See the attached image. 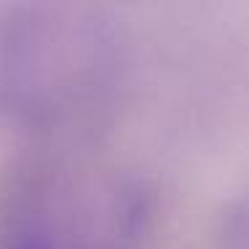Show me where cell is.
Here are the masks:
<instances>
[{
  "mask_svg": "<svg viewBox=\"0 0 249 249\" xmlns=\"http://www.w3.org/2000/svg\"><path fill=\"white\" fill-rule=\"evenodd\" d=\"M126 81L129 43L110 11L72 0L0 11V115L35 142H89Z\"/></svg>",
  "mask_w": 249,
  "mask_h": 249,
  "instance_id": "1",
  "label": "cell"
},
{
  "mask_svg": "<svg viewBox=\"0 0 249 249\" xmlns=\"http://www.w3.org/2000/svg\"><path fill=\"white\" fill-rule=\"evenodd\" d=\"M153 190L91 142H35L0 172V249H145Z\"/></svg>",
  "mask_w": 249,
  "mask_h": 249,
  "instance_id": "2",
  "label": "cell"
}]
</instances>
